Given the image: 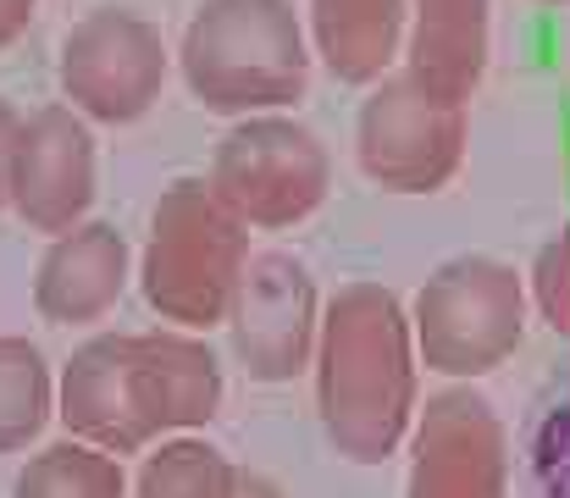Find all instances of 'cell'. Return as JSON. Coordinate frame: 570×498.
Returning <instances> with one entry per match:
<instances>
[{
    "mask_svg": "<svg viewBox=\"0 0 570 498\" xmlns=\"http://www.w3.org/2000/svg\"><path fill=\"white\" fill-rule=\"evenodd\" d=\"M311 56L338 84H377L404 50V0H311Z\"/></svg>",
    "mask_w": 570,
    "mask_h": 498,
    "instance_id": "obj_13",
    "label": "cell"
},
{
    "mask_svg": "<svg viewBox=\"0 0 570 498\" xmlns=\"http://www.w3.org/2000/svg\"><path fill=\"white\" fill-rule=\"evenodd\" d=\"M543 6H570V0H543Z\"/></svg>",
    "mask_w": 570,
    "mask_h": 498,
    "instance_id": "obj_20",
    "label": "cell"
},
{
    "mask_svg": "<svg viewBox=\"0 0 570 498\" xmlns=\"http://www.w3.org/2000/svg\"><path fill=\"white\" fill-rule=\"evenodd\" d=\"M361 172L387 194H432L465 156V106L443 100L410 72H387L372 84L355 117Z\"/></svg>",
    "mask_w": 570,
    "mask_h": 498,
    "instance_id": "obj_7",
    "label": "cell"
},
{
    "mask_svg": "<svg viewBox=\"0 0 570 498\" xmlns=\"http://www.w3.org/2000/svg\"><path fill=\"white\" fill-rule=\"evenodd\" d=\"M122 494V471L100 460V449L83 443H61L45 449V460H33L17 477V498H117Z\"/></svg>",
    "mask_w": 570,
    "mask_h": 498,
    "instance_id": "obj_15",
    "label": "cell"
},
{
    "mask_svg": "<svg viewBox=\"0 0 570 498\" xmlns=\"http://www.w3.org/2000/svg\"><path fill=\"white\" fill-rule=\"evenodd\" d=\"M415 328L443 371H488L521 338V277L488 255L449 261L421 289Z\"/></svg>",
    "mask_w": 570,
    "mask_h": 498,
    "instance_id": "obj_8",
    "label": "cell"
},
{
    "mask_svg": "<svg viewBox=\"0 0 570 498\" xmlns=\"http://www.w3.org/2000/svg\"><path fill=\"white\" fill-rule=\"evenodd\" d=\"M33 6H39V0H0V50H6V45H17V39L28 33Z\"/></svg>",
    "mask_w": 570,
    "mask_h": 498,
    "instance_id": "obj_18",
    "label": "cell"
},
{
    "mask_svg": "<svg viewBox=\"0 0 570 498\" xmlns=\"http://www.w3.org/2000/svg\"><path fill=\"white\" fill-rule=\"evenodd\" d=\"M17 128H22V117L0 100V205H6V188H11V145H17Z\"/></svg>",
    "mask_w": 570,
    "mask_h": 498,
    "instance_id": "obj_19",
    "label": "cell"
},
{
    "mask_svg": "<svg viewBox=\"0 0 570 498\" xmlns=\"http://www.w3.org/2000/svg\"><path fill=\"white\" fill-rule=\"evenodd\" d=\"M128 289V238L111 222H78L50 238L39 272H33V305L39 316L61 328L100 322Z\"/></svg>",
    "mask_w": 570,
    "mask_h": 498,
    "instance_id": "obj_11",
    "label": "cell"
},
{
    "mask_svg": "<svg viewBox=\"0 0 570 498\" xmlns=\"http://www.w3.org/2000/svg\"><path fill=\"white\" fill-rule=\"evenodd\" d=\"M538 300L554 316V328H570V233H560L538 261Z\"/></svg>",
    "mask_w": 570,
    "mask_h": 498,
    "instance_id": "obj_17",
    "label": "cell"
},
{
    "mask_svg": "<svg viewBox=\"0 0 570 498\" xmlns=\"http://www.w3.org/2000/svg\"><path fill=\"white\" fill-rule=\"evenodd\" d=\"M244 494V477H233L216 449H161V460H150L145 471V498H238Z\"/></svg>",
    "mask_w": 570,
    "mask_h": 498,
    "instance_id": "obj_16",
    "label": "cell"
},
{
    "mask_svg": "<svg viewBox=\"0 0 570 498\" xmlns=\"http://www.w3.org/2000/svg\"><path fill=\"white\" fill-rule=\"evenodd\" d=\"M167 72L173 56L161 28L128 6H95L61 39V95L83 123H139L161 100Z\"/></svg>",
    "mask_w": 570,
    "mask_h": 498,
    "instance_id": "obj_6",
    "label": "cell"
},
{
    "mask_svg": "<svg viewBox=\"0 0 570 498\" xmlns=\"http://www.w3.org/2000/svg\"><path fill=\"white\" fill-rule=\"evenodd\" d=\"M404 316L382 289H344L322 322L327 427L355 460H377L399 427V393L377 388V365H404Z\"/></svg>",
    "mask_w": 570,
    "mask_h": 498,
    "instance_id": "obj_4",
    "label": "cell"
},
{
    "mask_svg": "<svg viewBox=\"0 0 570 498\" xmlns=\"http://www.w3.org/2000/svg\"><path fill=\"white\" fill-rule=\"evenodd\" d=\"M327 150L322 139L283 117H238L210 162V194L244 222V227H294L327 199Z\"/></svg>",
    "mask_w": 570,
    "mask_h": 498,
    "instance_id": "obj_5",
    "label": "cell"
},
{
    "mask_svg": "<svg viewBox=\"0 0 570 498\" xmlns=\"http://www.w3.org/2000/svg\"><path fill=\"white\" fill-rule=\"evenodd\" d=\"M493 0H404V72L443 100H471L488 72Z\"/></svg>",
    "mask_w": 570,
    "mask_h": 498,
    "instance_id": "obj_12",
    "label": "cell"
},
{
    "mask_svg": "<svg viewBox=\"0 0 570 498\" xmlns=\"http://www.w3.org/2000/svg\"><path fill=\"white\" fill-rule=\"evenodd\" d=\"M95 134L72 106H39L22 117L17 145H11V188L6 205L33 227V233H67L89 216L95 205Z\"/></svg>",
    "mask_w": 570,
    "mask_h": 498,
    "instance_id": "obj_9",
    "label": "cell"
},
{
    "mask_svg": "<svg viewBox=\"0 0 570 498\" xmlns=\"http://www.w3.org/2000/svg\"><path fill=\"white\" fill-rule=\"evenodd\" d=\"M311 33L294 0H199L178 45V72L205 111L266 117L305 95Z\"/></svg>",
    "mask_w": 570,
    "mask_h": 498,
    "instance_id": "obj_2",
    "label": "cell"
},
{
    "mask_svg": "<svg viewBox=\"0 0 570 498\" xmlns=\"http://www.w3.org/2000/svg\"><path fill=\"white\" fill-rule=\"evenodd\" d=\"M249 266V227L210 194V183L184 177L156 199L145 244V294L178 328H210L233 311L238 277Z\"/></svg>",
    "mask_w": 570,
    "mask_h": 498,
    "instance_id": "obj_3",
    "label": "cell"
},
{
    "mask_svg": "<svg viewBox=\"0 0 570 498\" xmlns=\"http://www.w3.org/2000/svg\"><path fill=\"white\" fill-rule=\"evenodd\" d=\"M216 360L184 332L95 338L67 371V421L100 443H139L156 427L216 416Z\"/></svg>",
    "mask_w": 570,
    "mask_h": 498,
    "instance_id": "obj_1",
    "label": "cell"
},
{
    "mask_svg": "<svg viewBox=\"0 0 570 498\" xmlns=\"http://www.w3.org/2000/svg\"><path fill=\"white\" fill-rule=\"evenodd\" d=\"M233 332H238V354L249 360L255 377H294L311 332H316V294H311V272L294 255H255L238 277L233 294Z\"/></svg>",
    "mask_w": 570,
    "mask_h": 498,
    "instance_id": "obj_10",
    "label": "cell"
},
{
    "mask_svg": "<svg viewBox=\"0 0 570 498\" xmlns=\"http://www.w3.org/2000/svg\"><path fill=\"white\" fill-rule=\"evenodd\" d=\"M50 416V371L33 343L0 338V449L28 443Z\"/></svg>",
    "mask_w": 570,
    "mask_h": 498,
    "instance_id": "obj_14",
    "label": "cell"
}]
</instances>
